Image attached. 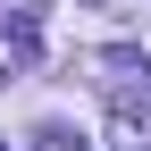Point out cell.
I'll return each instance as SVG.
<instances>
[{"label":"cell","instance_id":"1","mask_svg":"<svg viewBox=\"0 0 151 151\" xmlns=\"http://www.w3.org/2000/svg\"><path fill=\"white\" fill-rule=\"evenodd\" d=\"M34 151H84V143H76L67 126H34Z\"/></svg>","mask_w":151,"mask_h":151},{"label":"cell","instance_id":"2","mask_svg":"<svg viewBox=\"0 0 151 151\" xmlns=\"http://www.w3.org/2000/svg\"><path fill=\"white\" fill-rule=\"evenodd\" d=\"M0 76H9V67H0Z\"/></svg>","mask_w":151,"mask_h":151}]
</instances>
